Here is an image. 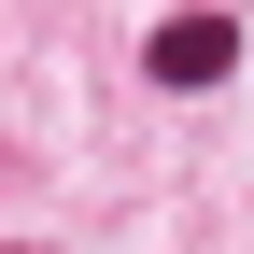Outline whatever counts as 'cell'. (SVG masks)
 Here are the masks:
<instances>
[{"instance_id": "obj_1", "label": "cell", "mask_w": 254, "mask_h": 254, "mask_svg": "<svg viewBox=\"0 0 254 254\" xmlns=\"http://www.w3.org/2000/svg\"><path fill=\"white\" fill-rule=\"evenodd\" d=\"M141 71H155V85H226V71H240V28H226V14H170V28L141 43Z\"/></svg>"}]
</instances>
